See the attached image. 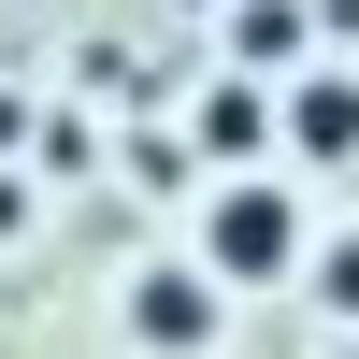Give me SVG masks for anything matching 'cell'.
<instances>
[{"label": "cell", "mask_w": 359, "mask_h": 359, "mask_svg": "<svg viewBox=\"0 0 359 359\" xmlns=\"http://www.w3.org/2000/svg\"><path fill=\"white\" fill-rule=\"evenodd\" d=\"M316 259V230H302V201L273 187V172H230L216 201H201V273L216 287H287Z\"/></svg>", "instance_id": "obj_1"}, {"label": "cell", "mask_w": 359, "mask_h": 359, "mask_svg": "<svg viewBox=\"0 0 359 359\" xmlns=\"http://www.w3.org/2000/svg\"><path fill=\"white\" fill-rule=\"evenodd\" d=\"M287 144L302 158H359V72H302L287 86Z\"/></svg>", "instance_id": "obj_3"}, {"label": "cell", "mask_w": 359, "mask_h": 359, "mask_svg": "<svg viewBox=\"0 0 359 359\" xmlns=\"http://www.w3.org/2000/svg\"><path fill=\"white\" fill-rule=\"evenodd\" d=\"M302 0H230V57H245V72H287V57H302Z\"/></svg>", "instance_id": "obj_4"}, {"label": "cell", "mask_w": 359, "mask_h": 359, "mask_svg": "<svg viewBox=\"0 0 359 359\" xmlns=\"http://www.w3.org/2000/svg\"><path fill=\"white\" fill-rule=\"evenodd\" d=\"M15 216H29V187H15V172H0V230H15Z\"/></svg>", "instance_id": "obj_7"}, {"label": "cell", "mask_w": 359, "mask_h": 359, "mask_svg": "<svg viewBox=\"0 0 359 359\" xmlns=\"http://www.w3.org/2000/svg\"><path fill=\"white\" fill-rule=\"evenodd\" d=\"M216 316H230V287L201 273V259H158V273H130V345L201 359V345H216Z\"/></svg>", "instance_id": "obj_2"}, {"label": "cell", "mask_w": 359, "mask_h": 359, "mask_svg": "<svg viewBox=\"0 0 359 359\" xmlns=\"http://www.w3.org/2000/svg\"><path fill=\"white\" fill-rule=\"evenodd\" d=\"M201 144H216V158H259V144H273V101H259V86H201Z\"/></svg>", "instance_id": "obj_5"}, {"label": "cell", "mask_w": 359, "mask_h": 359, "mask_svg": "<svg viewBox=\"0 0 359 359\" xmlns=\"http://www.w3.org/2000/svg\"><path fill=\"white\" fill-rule=\"evenodd\" d=\"M302 273H316V302H331V316H359V230H345V245H316Z\"/></svg>", "instance_id": "obj_6"}]
</instances>
